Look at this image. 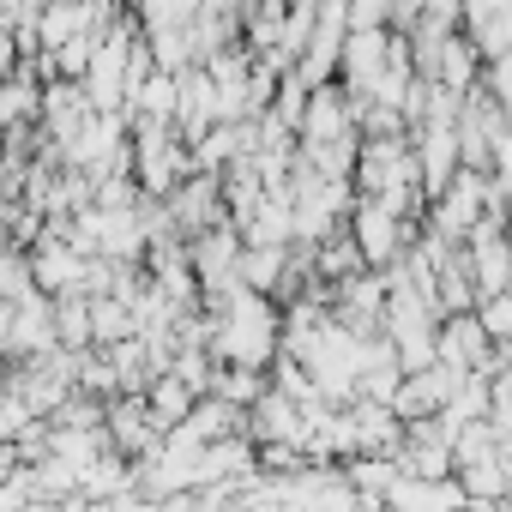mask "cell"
<instances>
[{
    "label": "cell",
    "mask_w": 512,
    "mask_h": 512,
    "mask_svg": "<svg viewBox=\"0 0 512 512\" xmlns=\"http://www.w3.org/2000/svg\"><path fill=\"white\" fill-rule=\"evenodd\" d=\"M217 320H211V356L217 362H241V368H266L278 356V332H284V314L272 308L266 290H247L235 284L223 302H211Z\"/></svg>",
    "instance_id": "1"
},
{
    "label": "cell",
    "mask_w": 512,
    "mask_h": 512,
    "mask_svg": "<svg viewBox=\"0 0 512 512\" xmlns=\"http://www.w3.org/2000/svg\"><path fill=\"white\" fill-rule=\"evenodd\" d=\"M133 169H139L151 199H169L175 181L193 175V145L163 121H133Z\"/></svg>",
    "instance_id": "2"
},
{
    "label": "cell",
    "mask_w": 512,
    "mask_h": 512,
    "mask_svg": "<svg viewBox=\"0 0 512 512\" xmlns=\"http://www.w3.org/2000/svg\"><path fill=\"white\" fill-rule=\"evenodd\" d=\"M500 344H494V332L482 326V314L476 308H464V314H446L440 320V362H452V368H464V374H494L500 368Z\"/></svg>",
    "instance_id": "3"
},
{
    "label": "cell",
    "mask_w": 512,
    "mask_h": 512,
    "mask_svg": "<svg viewBox=\"0 0 512 512\" xmlns=\"http://www.w3.org/2000/svg\"><path fill=\"white\" fill-rule=\"evenodd\" d=\"M350 235H356V247H362V260L380 272V266H398V253H404V241H410V223H404L392 205L362 199V205L350 211Z\"/></svg>",
    "instance_id": "4"
},
{
    "label": "cell",
    "mask_w": 512,
    "mask_h": 512,
    "mask_svg": "<svg viewBox=\"0 0 512 512\" xmlns=\"http://www.w3.org/2000/svg\"><path fill=\"white\" fill-rule=\"evenodd\" d=\"M422 79H434V85H446V91H458V97H464V91H476V79H482V49H476L470 37H458V31H452V37L440 43V55L428 61V73H422Z\"/></svg>",
    "instance_id": "5"
},
{
    "label": "cell",
    "mask_w": 512,
    "mask_h": 512,
    "mask_svg": "<svg viewBox=\"0 0 512 512\" xmlns=\"http://www.w3.org/2000/svg\"><path fill=\"white\" fill-rule=\"evenodd\" d=\"M199 404V386H187L175 368H163L151 386H145V410H151V422L157 428H175V422H187V410Z\"/></svg>",
    "instance_id": "6"
},
{
    "label": "cell",
    "mask_w": 512,
    "mask_h": 512,
    "mask_svg": "<svg viewBox=\"0 0 512 512\" xmlns=\"http://www.w3.org/2000/svg\"><path fill=\"white\" fill-rule=\"evenodd\" d=\"M31 290H37V266H31V253L0 247V302H25Z\"/></svg>",
    "instance_id": "7"
},
{
    "label": "cell",
    "mask_w": 512,
    "mask_h": 512,
    "mask_svg": "<svg viewBox=\"0 0 512 512\" xmlns=\"http://www.w3.org/2000/svg\"><path fill=\"white\" fill-rule=\"evenodd\" d=\"M476 314H482V326L494 332V344H500V350H512V284H506V290H494V296H482V302H476Z\"/></svg>",
    "instance_id": "8"
},
{
    "label": "cell",
    "mask_w": 512,
    "mask_h": 512,
    "mask_svg": "<svg viewBox=\"0 0 512 512\" xmlns=\"http://www.w3.org/2000/svg\"><path fill=\"white\" fill-rule=\"evenodd\" d=\"M205 0H139V19L145 25H193Z\"/></svg>",
    "instance_id": "9"
},
{
    "label": "cell",
    "mask_w": 512,
    "mask_h": 512,
    "mask_svg": "<svg viewBox=\"0 0 512 512\" xmlns=\"http://www.w3.org/2000/svg\"><path fill=\"white\" fill-rule=\"evenodd\" d=\"M482 79H488L482 91H488V97H494V103H500V109L512 115V49H500V55H488V73H482Z\"/></svg>",
    "instance_id": "10"
},
{
    "label": "cell",
    "mask_w": 512,
    "mask_h": 512,
    "mask_svg": "<svg viewBox=\"0 0 512 512\" xmlns=\"http://www.w3.org/2000/svg\"><path fill=\"white\" fill-rule=\"evenodd\" d=\"M350 7V31H368V25H386L398 0H344Z\"/></svg>",
    "instance_id": "11"
}]
</instances>
